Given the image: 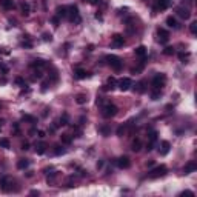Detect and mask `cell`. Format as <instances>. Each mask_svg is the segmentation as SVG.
<instances>
[{"instance_id":"c3c4849f","label":"cell","mask_w":197,"mask_h":197,"mask_svg":"<svg viewBox=\"0 0 197 197\" xmlns=\"http://www.w3.org/2000/svg\"><path fill=\"white\" fill-rule=\"evenodd\" d=\"M85 2H88V3H91V5H97L100 0H85Z\"/></svg>"},{"instance_id":"ee69618b","label":"cell","mask_w":197,"mask_h":197,"mask_svg":"<svg viewBox=\"0 0 197 197\" xmlns=\"http://www.w3.org/2000/svg\"><path fill=\"white\" fill-rule=\"evenodd\" d=\"M16 83L17 85H25V80H23L22 77H16Z\"/></svg>"},{"instance_id":"5bb4252c","label":"cell","mask_w":197,"mask_h":197,"mask_svg":"<svg viewBox=\"0 0 197 197\" xmlns=\"http://www.w3.org/2000/svg\"><path fill=\"white\" fill-rule=\"evenodd\" d=\"M134 91H136L137 94L145 93V91H146V82H145V80H140V82H137V83L134 85Z\"/></svg>"},{"instance_id":"1f68e13d","label":"cell","mask_w":197,"mask_h":197,"mask_svg":"<svg viewBox=\"0 0 197 197\" xmlns=\"http://www.w3.org/2000/svg\"><path fill=\"white\" fill-rule=\"evenodd\" d=\"M23 37H25V38H23V42H22V46H25V48H31L32 43H31L29 35H23Z\"/></svg>"},{"instance_id":"9c48e42d","label":"cell","mask_w":197,"mask_h":197,"mask_svg":"<svg viewBox=\"0 0 197 197\" xmlns=\"http://www.w3.org/2000/svg\"><path fill=\"white\" fill-rule=\"evenodd\" d=\"M171 3H173V0H159V2L155 3V6H154V12L163 11V9L169 8V6H171Z\"/></svg>"},{"instance_id":"30bf717a","label":"cell","mask_w":197,"mask_h":197,"mask_svg":"<svg viewBox=\"0 0 197 197\" xmlns=\"http://www.w3.org/2000/svg\"><path fill=\"white\" fill-rule=\"evenodd\" d=\"M117 166L122 168V169H128L131 166V160H129V157L128 155H122L117 159Z\"/></svg>"},{"instance_id":"d6986e66","label":"cell","mask_w":197,"mask_h":197,"mask_svg":"<svg viewBox=\"0 0 197 197\" xmlns=\"http://www.w3.org/2000/svg\"><path fill=\"white\" fill-rule=\"evenodd\" d=\"M166 25L169 26V28H174V29H177V28H179V23H177L176 17H173V16L166 17Z\"/></svg>"},{"instance_id":"f546056e","label":"cell","mask_w":197,"mask_h":197,"mask_svg":"<svg viewBox=\"0 0 197 197\" xmlns=\"http://www.w3.org/2000/svg\"><path fill=\"white\" fill-rule=\"evenodd\" d=\"M9 146H11L9 139H6V137H2V139H0V148H5V149H8Z\"/></svg>"},{"instance_id":"8992f818","label":"cell","mask_w":197,"mask_h":197,"mask_svg":"<svg viewBox=\"0 0 197 197\" xmlns=\"http://www.w3.org/2000/svg\"><path fill=\"white\" fill-rule=\"evenodd\" d=\"M12 185H14V180H12L11 177H8V176L0 177V188H2L5 192H9L12 189Z\"/></svg>"},{"instance_id":"d6a6232c","label":"cell","mask_w":197,"mask_h":197,"mask_svg":"<svg viewBox=\"0 0 197 197\" xmlns=\"http://www.w3.org/2000/svg\"><path fill=\"white\" fill-rule=\"evenodd\" d=\"M162 96V91L160 89H152V93H151V99L152 100H159Z\"/></svg>"},{"instance_id":"8d00e7d4","label":"cell","mask_w":197,"mask_h":197,"mask_svg":"<svg viewBox=\"0 0 197 197\" xmlns=\"http://www.w3.org/2000/svg\"><path fill=\"white\" fill-rule=\"evenodd\" d=\"M54 152H56V155H62V154H65V152H66V149H65L63 146H56V149H54Z\"/></svg>"},{"instance_id":"277c9868","label":"cell","mask_w":197,"mask_h":197,"mask_svg":"<svg viewBox=\"0 0 197 197\" xmlns=\"http://www.w3.org/2000/svg\"><path fill=\"white\" fill-rule=\"evenodd\" d=\"M166 166L165 165H160V166H155L154 169H151V171L148 173V177L149 179H159V177H163L166 176Z\"/></svg>"},{"instance_id":"f1b7e54d","label":"cell","mask_w":197,"mask_h":197,"mask_svg":"<svg viewBox=\"0 0 197 197\" xmlns=\"http://www.w3.org/2000/svg\"><path fill=\"white\" fill-rule=\"evenodd\" d=\"M60 140H62V143H65V145H69V143L72 142V136H69V134H62V136H60Z\"/></svg>"},{"instance_id":"2e32d148","label":"cell","mask_w":197,"mask_h":197,"mask_svg":"<svg viewBox=\"0 0 197 197\" xmlns=\"http://www.w3.org/2000/svg\"><path fill=\"white\" fill-rule=\"evenodd\" d=\"M177 16L179 17H182V19H185V20H188L189 17H191V12L186 9V8H177Z\"/></svg>"},{"instance_id":"f6af8a7d","label":"cell","mask_w":197,"mask_h":197,"mask_svg":"<svg viewBox=\"0 0 197 197\" xmlns=\"http://www.w3.org/2000/svg\"><path fill=\"white\" fill-rule=\"evenodd\" d=\"M22 149H25V151L29 149V143H28V142H23V143H22Z\"/></svg>"},{"instance_id":"b9f144b4","label":"cell","mask_w":197,"mask_h":197,"mask_svg":"<svg viewBox=\"0 0 197 197\" xmlns=\"http://www.w3.org/2000/svg\"><path fill=\"white\" fill-rule=\"evenodd\" d=\"M157 140V133H155V131H152V133H151V136H149V142H155Z\"/></svg>"},{"instance_id":"3957f363","label":"cell","mask_w":197,"mask_h":197,"mask_svg":"<svg viewBox=\"0 0 197 197\" xmlns=\"http://www.w3.org/2000/svg\"><path fill=\"white\" fill-rule=\"evenodd\" d=\"M166 83V75L163 72H159V74H155L154 78H152V89H160L165 86Z\"/></svg>"},{"instance_id":"d590c367","label":"cell","mask_w":197,"mask_h":197,"mask_svg":"<svg viewBox=\"0 0 197 197\" xmlns=\"http://www.w3.org/2000/svg\"><path fill=\"white\" fill-rule=\"evenodd\" d=\"M126 128H128L126 123H125V125H120L119 128H117V136H123V134L126 133Z\"/></svg>"},{"instance_id":"681fc988","label":"cell","mask_w":197,"mask_h":197,"mask_svg":"<svg viewBox=\"0 0 197 197\" xmlns=\"http://www.w3.org/2000/svg\"><path fill=\"white\" fill-rule=\"evenodd\" d=\"M100 168H103V160H100V162L97 163V169H100Z\"/></svg>"},{"instance_id":"bcb514c9","label":"cell","mask_w":197,"mask_h":197,"mask_svg":"<svg viewBox=\"0 0 197 197\" xmlns=\"http://www.w3.org/2000/svg\"><path fill=\"white\" fill-rule=\"evenodd\" d=\"M180 195H194V192H192V191H188V189H186V191L180 192Z\"/></svg>"},{"instance_id":"816d5d0a","label":"cell","mask_w":197,"mask_h":197,"mask_svg":"<svg viewBox=\"0 0 197 197\" xmlns=\"http://www.w3.org/2000/svg\"><path fill=\"white\" fill-rule=\"evenodd\" d=\"M154 165V162L152 160H149V162H146V166H152Z\"/></svg>"},{"instance_id":"74e56055","label":"cell","mask_w":197,"mask_h":197,"mask_svg":"<svg viewBox=\"0 0 197 197\" xmlns=\"http://www.w3.org/2000/svg\"><path fill=\"white\" fill-rule=\"evenodd\" d=\"M189 31H191V34H192V35H195V34H197V22H192V23L189 25Z\"/></svg>"},{"instance_id":"e575fe53","label":"cell","mask_w":197,"mask_h":197,"mask_svg":"<svg viewBox=\"0 0 197 197\" xmlns=\"http://www.w3.org/2000/svg\"><path fill=\"white\" fill-rule=\"evenodd\" d=\"M20 9H22V12H23L25 16H28V14H29V5H28V3H25V2H23V3L20 5Z\"/></svg>"},{"instance_id":"52a82bcc","label":"cell","mask_w":197,"mask_h":197,"mask_svg":"<svg viewBox=\"0 0 197 197\" xmlns=\"http://www.w3.org/2000/svg\"><path fill=\"white\" fill-rule=\"evenodd\" d=\"M131 86H133V80H131L129 77H123L117 82V88H119L120 91H128Z\"/></svg>"},{"instance_id":"f35d334b","label":"cell","mask_w":197,"mask_h":197,"mask_svg":"<svg viewBox=\"0 0 197 197\" xmlns=\"http://www.w3.org/2000/svg\"><path fill=\"white\" fill-rule=\"evenodd\" d=\"M174 52H176V51H174V48H171V46H168V48L163 49V54H165V56H173Z\"/></svg>"},{"instance_id":"7c38bea8","label":"cell","mask_w":197,"mask_h":197,"mask_svg":"<svg viewBox=\"0 0 197 197\" xmlns=\"http://www.w3.org/2000/svg\"><path fill=\"white\" fill-rule=\"evenodd\" d=\"M169 149H171V143H169L168 140H163V142L160 143V148H159L160 155H166V154L169 152Z\"/></svg>"},{"instance_id":"5b68a950","label":"cell","mask_w":197,"mask_h":197,"mask_svg":"<svg viewBox=\"0 0 197 197\" xmlns=\"http://www.w3.org/2000/svg\"><path fill=\"white\" fill-rule=\"evenodd\" d=\"M72 23H78L80 22V14H78V8L75 5H71L68 6V16H66Z\"/></svg>"},{"instance_id":"7dc6e473","label":"cell","mask_w":197,"mask_h":197,"mask_svg":"<svg viewBox=\"0 0 197 197\" xmlns=\"http://www.w3.org/2000/svg\"><path fill=\"white\" fill-rule=\"evenodd\" d=\"M37 134H38V137H40V139H43V137H46V134H45V131H37Z\"/></svg>"},{"instance_id":"6da1fadb","label":"cell","mask_w":197,"mask_h":197,"mask_svg":"<svg viewBox=\"0 0 197 197\" xmlns=\"http://www.w3.org/2000/svg\"><path fill=\"white\" fill-rule=\"evenodd\" d=\"M105 60H106V63L109 65V66L114 69V71H120L122 69V59L120 57H117V56H114V54H109V56H106L105 57Z\"/></svg>"},{"instance_id":"d4e9b609","label":"cell","mask_w":197,"mask_h":197,"mask_svg":"<svg viewBox=\"0 0 197 197\" xmlns=\"http://www.w3.org/2000/svg\"><path fill=\"white\" fill-rule=\"evenodd\" d=\"M45 151H46V145L43 142H40V143H37V145H35V152L37 154H45Z\"/></svg>"},{"instance_id":"db71d44e","label":"cell","mask_w":197,"mask_h":197,"mask_svg":"<svg viewBox=\"0 0 197 197\" xmlns=\"http://www.w3.org/2000/svg\"><path fill=\"white\" fill-rule=\"evenodd\" d=\"M0 109H2V105H0Z\"/></svg>"},{"instance_id":"603a6c76","label":"cell","mask_w":197,"mask_h":197,"mask_svg":"<svg viewBox=\"0 0 197 197\" xmlns=\"http://www.w3.org/2000/svg\"><path fill=\"white\" fill-rule=\"evenodd\" d=\"M131 149H133L134 152H139V151L142 149V142H140V139H136V140L133 142V145H131Z\"/></svg>"},{"instance_id":"11a10c76","label":"cell","mask_w":197,"mask_h":197,"mask_svg":"<svg viewBox=\"0 0 197 197\" xmlns=\"http://www.w3.org/2000/svg\"><path fill=\"white\" fill-rule=\"evenodd\" d=\"M0 129H2V126H0Z\"/></svg>"},{"instance_id":"83f0119b","label":"cell","mask_w":197,"mask_h":197,"mask_svg":"<svg viewBox=\"0 0 197 197\" xmlns=\"http://www.w3.org/2000/svg\"><path fill=\"white\" fill-rule=\"evenodd\" d=\"M99 131H100V133H102L105 137H108V136L111 134V128H109L108 125H103V126H100V128H99Z\"/></svg>"},{"instance_id":"836d02e7","label":"cell","mask_w":197,"mask_h":197,"mask_svg":"<svg viewBox=\"0 0 197 197\" xmlns=\"http://www.w3.org/2000/svg\"><path fill=\"white\" fill-rule=\"evenodd\" d=\"M179 59H180V62L186 63L188 59H189V52H180V54H179Z\"/></svg>"},{"instance_id":"4316f807","label":"cell","mask_w":197,"mask_h":197,"mask_svg":"<svg viewBox=\"0 0 197 197\" xmlns=\"http://www.w3.org/2000/svg\"><path fill=\"white\" fill-rule=\"evenodd\" d=\"M57 125H62V126H65V125H68L69 123V117H68V114H63L60 119H59V122H56Z\"/></svg>"},{"instance_id":"8fae6325","label":"cell","mask_w":197,"mask_h":197,"mask_svg":"<svg viewBox=\"0 0 197 197\" xmlns=\"http://www.w3.org/2000/svg\"><path fill=\"white\" fill-rule=\"evenodd\" d=\"M125 45V38L122 34H114L112 35V46L114 48H122Z\"/></svg>"},{"instance_id":"7a4b0ae2","label":"cell","mask_w":197,"mask_h":197,"mask_svg":"<svg viewBox=\"0 0 197 197\" xmlns=\"http://www.w3.org/2000/svg\"><path fill=\"white\" fill-rule=\"evenodd\" d=\"M117 106L114 103H106V105H103V108H102V115L105 117V119H111V117H114L117 114Z\"/></svg>"},{"instance_id":"ba28073f","label":"cell","mask_w":197,"mask_h":197,"mask_svg":"<svg viewBox=\"0 0 197 197\" xmlns=\"http://www.w3.org/2000/svg\"><path fill=\"white\" fill-rule=\"evenodd\" d=\"M157 40H159L160 43H168L169 40V32L163 28H159L157 29Z\"/></svg>"},{"instance_id":"7bdbcfd3","label":"cell","mask_w":197,"mask_h":197,"mask_svg":"<svg viewBox=\"0 0 197 197\" xmlns=\"http://www.w3.org/2000/svg\"><path fill=\"white\" fill-rule=\"evenodd\" d=\"M43 40H45V42H51V40H52V35L48 34V32H45V34H43Z\"/></svg>"},{"instance_id":"60d3db41","label":"cell","mask_w":197,"mask_h":197,"mask_svg":"<svg viewBox=\"0 0 197 197\" xmlns=\"http://www.w3.org/2000/svg\"><path fill=\"white\" fill-rule=\"evenodd\" d=\"M51 22H52V25H54L56 28H57L59 23H60V17H57V16H56V17H52V19H51Z\"/></svg>"},{"instance_id":"ffe728a7","label":"cell","mask_w":197,"mask_h":197,"mask_svg":"<svg viewBox=\"0 0 197 197\" xmlns=\"http://www.w3.org/2000/svg\"><path fill=\"white\" fill-rule=\"evenodd\" d=\"M75 77H77V78H86V77H89V72H88L86 69L77 68V69H75Z\"/></svg>"},{"instance_id":"9a60e30c","label":"cell","mask_w":197,"mask_h":197,"mask_svg":"<svg viewBox=\"0 0 197 197\" xmlns=\"http://www.w3.org/2000/svg\"><path fill=\"white\" fill-rule=\"evenodd\" d=\"M195 169H197V163L191 160V162H188V163L185 165V168H183V173H185V174H191V173L195 171Z\"/></svg>"},{"instance_id":"484cf974","label":"cell","mask_w":197,"mask_h":197,"mask_svg":"<svg viewBox=\"0 0 197 197\" xmlns=\"http://www.w3.org/2000/svg\"><path fill=\"white\" fill-rule=\"evenodd\" d=\"M75 102H77L78 105H85V103L88 102L86 94H77V96H75Z\"/></svg>"},{"instance_id":"e0dca14e","label":"cell","mask_w":197,"mask_h":197,"mask_svg":"<svg viewBox=\"0 0 197 197\" xmlns=\"http://www.w3.org/2000/svg\"><path fill=\"white\" fill-rule=\"evenodd\" d=\"M134 54L137 56V57H145L146 56V48L145 46H143V45H140V46H137L136 49H134Z\"/></svg>"},{"instance_id":"44dd1931","label":"cell","mask_w":197,"mask_h":197,"mask_svg":"<svg viewBox=\"0 0 197 197\" xmlns=\"http://www.w3.org/2000/svg\"><path fill=\"white\" fill-rule=\"evenodd\" d=\"M45 65H46V62L42 60V59H35V60L31 62V66L32 68H42V66H45Z\"/></svg>"},{"instance_id":"ab89813d","label":"cell","mask_w":197,"mask_h":197,"mask_svg":"<svg viewBox=\"0 0 197 197\" xmlns=\"http://www.w3.org/2000/svg\"><path fill=\"white\" fill-rule=\"evenodd\" d=\"M56 177H57V171H54V173H51V176H48V183H52V182H54L56 180Z\"/></svg>"},{"instance_id":"ac0fdd59","label":"cell","mask_w":197,"mask_h":197,"mask_svg":"<svg viewBox=\"0 0 197 197\" xmlns=\"http://www.w3.org/2000/svg\"><path fill=\"white\" fill-rule=\"evenodd\" d=\"M56 12H57V17H66L68 16V6H57V9H56Z\"/></svg>"},{"instance_id":"f907efd6","label":"cell","mask_w":197,"mask_h":197,"mask_svg":"<svg viewBox=\"0 0 197 197\" xmlns=\"http://www.w3.org/2000/svg\"><path fill=\"white\" fill-rule=\"evenodd\" d=\"M5 83H6V78L2 77V78H0V85H5Z\"/></svg>"},{"instance_id":"f5cc1de1","label":"cell","mask_w":197,"mask_h":197,"mask_svg":"<svg viewBox=\"0 0 197 197\" xmlns=\"http://www.w3.org/2000/svg\"><path fill=\"white\" fill-rule=\"evenodd\" d=\"M31 195H38V191H35V189H34V191H31Z\"/></svg>"},{"instance_id":"7402d4cb","label":"cell","mask_w":197,"mask_h":197,"mask_svg":"<svg viewBox=\"0 0 197 197\" xmlns=\"http://www.w3.org/2000/svg\"><path fill=\"white\" fill-rule=\"evenodd\" d=\"M0 5H2V8H5V9L14 8V2H12V0H0Z\"/></svg>"},{"instance_id":"cb8c5ba5","label":"cell","mask_w":197,"mask_h":197,"mask_svg":"<svg viewBox=\"0 0 197 197\" xmlns=\"http://www.w3.org/2000/svg\"><path fill=\"white\" fill-rule=\"evenodd\" d=\"M29 166V160L28 159H20L19 162H17V168L19 169H26Z\"/></svg>"},{"instance_id":"4fadbf2b","label":"cell","mask_w":197,"mask_h":197,"mask_svg":"<svg viewBox=\"0 0 197 197\" xmlns=\"http://www.w3.org/2000/svg\"><path fill=\"white\" fill-rule=\"evenodd\" d=\"M115 86H117V80H115L114 77H109V78H108V82L103 85L102 89H103V91H112Z\"/></svg>"},{"instance_id":"4dcf8cb0","label":"cell","mask_w":197,"mask_h":197,"mask_svg":"<svg viewBox=\"0 0 197 197\" xmlns=\"http://www.w3.org/2000/svg\"><path fill=\"white\" fill-rule=\"evenodd\" d=\"M22 119H23L25 122H29V123H35V122H37L35 117H34V115H29V114H23Z\"/></svg>"}]
</instances>
